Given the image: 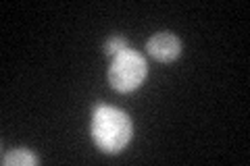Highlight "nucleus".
Listing matches in <instances>:
<instances>
[{
	"mask_svg": "<svg viewBox=\"0 0 250 166\" xmlns=\"http://www.w3.org/2000/svg\"><path fill=\"white\" fill-rule=\"evenodd\" d=\"M146 75H148V65L144 56L129 48L117 54L111 67H108V83L121 93L138 90L144 83Z\"/></svg>",
	"mask_w": 250,
	"mask_h": 166,
	"instance_id": "f03ea898",
	"label": "nucleus"
},
{
	"mask_svg": "<svg viewBox=\"0 0 250 166\" xmlns=\"http://www.w3.org/2000/svg\"><path fill=\"white\" fill-rule=\"evenodd\" d=\"M127 50V39L121 37V36H113V37H108L106 39V44H104V52L108 54V56H117V54H121Z\"/></svg>",
	"mask_w": 250,
	"mask_h": 166,
	"instance_id": "39448f33",
	"label": "nucleus"
},
{
	"mask_svg": "<svg viewBox=\"0 0 250 166\" xmlns=\"http://www.w3.org/2000/svg\"><path fill=\"white\" fill-rule=\"evenodd\" d=\"M146 50L159 62H171L179 56V52H182V42H179V37L175 34L161 31V34H154L146 42Z\"/></svg>",
	"mask_w": 250,
	"mask_h": 166,
	"instance_id": "7ed1b4c3",
	"label": "nucleus"
},
{
	"mask_svg": "<svg viewBox=\"0 0 250 166\" xmlns=\"http://www.w3.org/2000/svg\"><path fill=\"white\" fill-rule=\"evenodd\" d=\"M38 162L36 154H31L29 149L25 148H17V149H11L2 156V164L4 166H34Z\"/></svg>",
	"mask_w": 250,
	"mask_h": 166,
	"instance_id": "20e7f679",
	"label": "nucleus"
},
{
	"mask_svg": "<svg viewBox=\"0 0 250 166\" xmlns=\"http://www.w3.org/2000/svg\"><path fill=\"white\" fill-rule=\"evenodd\" d=\"M131 127L129 116L119 108L100 104L96 106L92 114V139L103 152L106 154H117L129 144Z\"/></svg>",
	"mask_w": 250,
	"mask_h": 166,
	"instance_id": "f257e3e1",
	"label": "nucleus"
}]
</instances>
